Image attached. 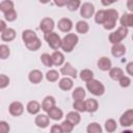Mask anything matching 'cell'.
Masks as SVG:
<instances>
[{"label": "cell", "mask_w": 133, "mask_h": 133, "mask_svg": "<svg viewBox=\"0 0 133 133\" xmlns=\"http://www.w3.org/2000/svg\"><path fill=\"white\" fill-rule=\"evenodd\" d=\"M104 127H105V130H106L108 133H112V132H114V131L116 130L117 124H116V122H115L113 118H108V119L105 122Z\"/></svg>", "instance_id": "obj_30"}, {"label": "cell", "mask_w": 133, "mask_h": 133, "mask_svg": "<svg viewBox=\"0 0 133 133\" xmlns=\"http://www.w3.org/2000/svg\"><path fill=\"white\" fill-rule=\"evenodd\" d=\"M9 81H10V80H9V78H8L7 75H5V74H0V89L7 87L8 84H9Z\"/></svg>", "instance_id": "obj_42"}, {"label": "cell", "mask_w": 133, "mask_h": 133, "mask_svg": "<svg viewBox=\"0 0 133 133\" xmlns=\"http://www.w3.org/2000/svg\"><path fill=\"white\" fill-rule=\"evenodd\" d=\"M26 110H27L28 113H30L32 115H35L41 110V104L37 101H30L26 105Z\"/></svg>", "instance_id": "obj_24"}, {"label": "cell", "mask_w": 133, "mask_h": 133, "mask_svg": "<svg viewBox=\"0 0 133 133\" xmlns=\"http://www.w3.org/2000/svg\"><path fill=\"white\" fill-rule=\"evenodd\" d=\"M81 5L80 0H68L66 2V7L70 11H75L77 10Z\"/></svg>", "instance_id": "obj_37"}, {"label": "cell", "mask_w": 133, "mask_h": 133, "mask_svg": "<svg viewBox=\"0 0 133 133\" xmlns=\"http://www.w3.org/2000/svg\"><path fill=\"white\" fill-rule=\"evenodd\" d=\"M119 23L124 27H132L133 26V15L131 12H125L119 18Z\"/></svg>", "instance_id": "obj_20"}, {"label": "cell", "mask_w": 133, "mask_h": 133, "mask_svg": "<svg viewBox=\"0 0 133 133\" xmlns=\"http://www.w3.org/2000/svg\"><path fill=\"white\" fill-rule=\"evenodd\" d=\"M117 81H118V83H119V85H121L122 87H128V86H130V84H131V79H130V77L125 76V75H123Z\"/></svg>", "instance_id": "obj_43"}, {"label": "cell", "mask_w": 133, "mask_h": 133, "mask_svg": "<svg viewBox=\"0 0 133 133\" xmlns=\"http://www.w3.org/2000/svg\"><path fill=\"white\" fill-rule=\"evenodd\" d=\"M86 88L94 96H102L105 92V86L103 83L94 78L86 82Z\"/></svg>", "instance_id": "obj_3"}, {"label": "cell", "mask_w": 133, "mask_h": 133, "mask_svg": "<svg viewBox=\"0 0 133 133\" xmlns=\"http://www.w3.org/2000/svg\"><path fill=\"white\" fill-rule=\"evenodd\" d=\"M86 96V91L83 87H76L72 92V98L75 100H83Z\"/></svg>", "instance_id": "obj_28"}, {"label": "cell", "mask_w": 133, "mask_h": 133, "mask_svg": "<svg viewBox=\"0 0 133 133\" xmlns=\"http://www.w3.org/2000/svg\"><path fill=\"white\" fill-rule=\"evenodd\" d=\"M60 74L63 75V76H66V77H71L72 79H76L77 76H78V73H77V70L70 63V62H65L61 69H60Z\"/></svg>", "instance_id": "obj_7"}, {"label": "cell", "mask_w": 133, "mask_h": 133, "mask_svg": "<svg viewBox=\"0 0 133 133\" xmlns=\"http://www.w3.org/2000/svg\"><path fill=\"white\" fill-rule=\"evenodd\" d=\"M34 124L38 127V128H42V129H45L49 126L50 124V118L47 114H36L35 118H34Z\"/></svg>", "instance_id": "obj_12"}, {"label": "cell", "mask_w": 133, "mask_h": 133, "mask_svg": "<svg viewBox=\"0 0 133 133\" xmlns=\"http://www.w3.org/2000/svg\"><path fill=\"white\" fill-rule=\"evenodd\" d=\"M80 15L83 19H89L95 15V5L90 2H85L80 5Z\"/></svg>", "instance_id": "obj_6"}, {"label": "cell", "mask_w": 133, "mask_h": 133, "mask_svg": "<svg viewBox=\"0 0 133 133\" xmlns=\"http://www.w3.org/2000/svg\"><path fill=\"white\" fill-rule=\"evenodd\" d=\"M124 75V71L121 68H111L109 70V77L112 80H118Z\"/></svg>", "instance_id": "obj_29"}, {"label": "cell", "mask_w": 133, "mask_h": 133, "mask_svg": "<svg viewBox=\"0 0 133 133\" xmlns=\"http://www.w3.org/2000/svg\"><path fill=\"white\" fill-rule=\"evenodd\" d=\"M85 103V111L89 112V113H92V112H96L99 108V103L96 99H87L84 101Z\"/></svg>", "instance_id": "obj_22"}, {"label": "cell", "mask_w": 133, "mask_h": 133, "mask_svg": "<svg viewBox=\"0 0 133 133\" xmlns=\"http://www.w3.org/2000/svg\"><path fill=\"white\" fill-rule=\"evenodd\" d=\"M57 27L62 32H70L73 28V22L69 18H61L57 23Z\"/></svg>", "instance_id": "obj_11"}, {"label": "cell", "mask_w": 133, "mask_h": 133, "mask_svg": "<svg viewBox=\"0 0 133 133\" xmlns=\"http://www.w3.org/2000/svg\"><path fill=\"white\" fill-rule=\"evenodd\" d=\"M80 78H81L82 81L87 82V81H89L90 79L94 78V72L89 69H84L80 72Z\"/></svg>", "instance_id": "obj_33"}, {"label": "cell", "mask_w": 133, "mask_h": 133, "mask_svg": "<svg viewBox=\"0 0 133 133\" xmlns=\"http://www.w3.org/2000/svg\"><path fill=\"white\" fill-rule=\"evenodd\" d=\"M14 7H15V4H14V2L11 0H3L0 3V10L3 11V14L8 11V10H10V9H12Z\"/></svg>", "instance_id": "obj_34"}, {"label": "cell", "mask_w": 133, "mask_h": 133, "mask_svg": "<svg viewBox=\"0 0 133 133\" xmlns=\"http://www.w3.org/2000/svg\"><path fill=\"white\" fill-rule=\"evenodd\" d=\"M126 71L130 76H133V62H129L126 66Z\"/></svg>", "instance_id": "obj_47"}, {"label": "cell", "mask_w": 133, "mask_h": 133, "mask_svg": "<svg viewBox=\"0 0 133 133\" xmlns=\"http://www.w3.org/2000/svg\"><path fill=\"white\" fill-rule=\"evenodd\" d=\"M47 113H48L47 115L49 116V118L53 119V121H60L63 117V111L56 105L54 107H52L50 110H48Z\"/></svg>", "instance_id": "obj_13"}, {"label": "cell", "mask_w": 133, "mask_h": 133, "mask_svg": "<svg viewBox=\"0 0 133 133\" xmlns=\"http://www.w3.org/2000/svg\"><path fill=\"white\" fill-rule=\"evenodd\" d=\"M53 1H54L55 5L58 6V7H63V6H65V5H66V2H68V0H53Z\"/></svg>", "instance_id": "obj_46"}, {"label": "cell", "mask_w": 133, "mask_h": 133, "mask_svg": "<svg viewBox=\"0 0 133 133\" xmlns=\"http://www.w3.org/2000/svg\"><path fill=\"white\" fill-rule=\"evenodd\" d=\"M7 26H6V23H5V21H3V20H0V33L6 28Z\"/></svg>", "instance_id": "obj_49"}, {"label": "cell", "mask_w": 133, "mask_h": 133, "mask_svg": "<svg viewBox=\"0 0 133 133\" xmlns=\"http://www.w3.org/2000/svg\"><path fill=\"white\" fill-rule=\"evenodd\" d=\"M10 130L9 124L5 121H0V133H8Z\"/></svg>", "instance_id": "obj_44"}, {"label": "cell", "mask_w": 133, "mask_h": 133, "mask_svg": "<svg viewBox=\"0 0 133 133\" xmlns=\"http://www.w3.org/2000/svg\"><path fill=\"white\" fill-rule=\"evenodd\" d=\"M126 53V47L122 43L117 44H112L111 47V54L114 57H122Z\"/></svg>", "instance_id": "obj_18"}, {"label": "cell", "mask_w": 133, "mask_h": 133, "mask_svg": "<svg viewBox=\"0 0 133 133\" xmlns=\"http://www.w3.org/2000/svg\"><path fill=\"white\" fill-rule=\"evenodd\" d=\"M54 27H55V23H54V20L51 18H44L39 22V29L44 33L53 31Z\"/></svg>", "instance_id": "obj_10"}, {"label": "cell", "mask_w": 133, "mask_h": 133, "mask_svg": "<svg viewBox=\"0 0 133 133\" xmlns=\"http://www.w3.org/2000/svg\"><path fill=\"white\" fill-rule=\"evenodd\" d=\"M117 19H118V11L116 9L113 8L106 9V18L102 25L106 30H111L115 27Z\"/></svg>", "instance_id": "obj_2"}, {"label": "cell", "mask_w": 133, "mask_h": 133, "mask_svg": "<svg viewBox=\"0 0 133 133\" xmlns=\"http://www.w3.org/2000/svg\"><path fill=\"white\" fill-rule=\"evenodd\" d=\"M129 33V30L127 27H124V26H121L118 27L115 31L111 32L109 34V42L111 44H117V43H121L125 37H127Z\"/></svg>", "instance_id": "obj_4"}, {"label": "cell", "mask_w": 133, "mask_h": 133, "mask_svg": "<svg viewBox=\"0 0 133 133\" xmlns=\"http://www.w3.org/2000/svg\"><path fill=\"white\" fill-rule=\"evenodd\" d=\"M56 105V100H55V98L53 97V96H47V97H45L44 98V100H43V102H42V106H41V108L44 110V111H48V110H50L52 107H54Z\"/></svg>", "instance_id": "obj_17"}, {"label": "cell", "mask_w": 133, "mask_h": 133, "mask_svg": "<svg viewBox=\"0 0 133 133\" xmlns=\"http://www.w3.org/2000/svg\"><path fill=\"white\" fill-rule=\"evenodd\" d=\"M118 0H101V3L104 5V6H109L111 4H113L114 2H117Z\"/></svg>", "instance_id": "obj_48"}, {"label": "cell", "mask_w": 133, "mask_h": 133, "mask_svg": "<svg viewBox=\"0 0 133 133\" xmlns=\"http://www.w3.org/2000/svg\"><path fill=\"white\" fill-rule=\"evenodd\" d=\"M58 86H59V88L62 89V90H65V91L71 90V89L73 88V86H74L73 79H72L71 77H66V76H64L63 78H61V79L59 80V82H58Z\"/></svg>", "instance_id": "obj_16"}, {"label": "cell", "mask_w": 133, "mask_h": 133, "mask_svg": "<svg viewBox=\"0 0 133 133\" xmlns=\"http://www.w3.org/2000/svg\"><path fill=\"white\" fill-rule=\"evenodd\" d=\"M128 1V9L130 10V11H132L133 10V7H132V0H127Z\"/></svg>", "instance_id": "obj_50"}, {"label": "cell", "mask_w": 133, "mask_h": 133, "mask_svg": "<svg viewBox=\"0 0 133 133\" xmlns=\"http://www.w3.org/2000/svg\"><path fill=\"white\" fill-rule=\"evenodd\" d=\"M60 127H61V130H62V132H64V133H71L73 130H74V125L73 124H71L69 121H66V119H64L61 124H60Z\"/></svg>", "instance_id": "obj_39"}, {"label": "cell", "mask_w": 133, "mask_h": 133, "mask_svg": "<svg viewBox=\"0 0 133 133\" xmlns=\"http://www.w3.org/2000/svg\"><path fill=\"white\" fill-rule=\"evenodd\" d=\"M41 61L42 63L45 65V66H52L53 63H52V58H51V55L48 54V53H44L41 55Z\"/></svg>", "instance_id": "obj_40"}, {"label": "cell", "mask_w": 133, "mask_h": 133, "mask_svg": "<svg viewBox=\"0 0 133 133\" xmlns=\"http://www.w3.org/2000/svg\"><path fill=\"white\" fill-rule=\"evenodd\" d=\"M86 132L87 133H102V127L100 126V124L92 122V123L87 125Z\"/></svg>", "instance_id": "obj_31"}, {"label": "cell", "mask_w": 133, "mask_h": 133, "mask_svg": "<svg viewBox=\"0 0 133 133\" xmlns=\"http://www.w3.org/2000/svg\"><path fill=\"white\" fill-rule=\"evenodd\" d=\"M10 55V49L7 45L5 44H2L0 45V59H6L8 58Z\"/></svg>", "instance_id": "obj_36"}, {"label": "cell", "mask_w": 133, "mask_h": 133, "mask_svg": "<svg viewBox=\"0 0 133 133\" xmlns=\"http://www.w3.org/2000/svg\"><path fill=\"white\" fill-rule=\"evenodd\" d=\"M43 78H44V75H43V73L39 70H32L28 74V80L31 83H33V84L41 83L42 80H43Z\"/></svg>", "instance_id": "obj_14"}, {"label": "cell", "mask_w": 133, "mask_h": 133, "mask_svg": "<svg viewBox=\"0 0 133 133\" xmlns=\"http://www.w3.org/2000/svg\"><path fill=\"white\" fill-rule=\"evenodd\" d=\"M50 131L52 133H62V130H61V127L60 125H53L50 129Z\"/></svg>", "instance_id": "obj_45"}, {"label": "cell", "mask_w": 133, "mask_h": 133, "mask_svg": "<svg viewBox=\"0 0 133 133\" xmlns=\"http://www.w3.org/2000/svg\"><path fill=\"white\" fill-rule=\"evenodd\" d=\"M46 79L49 81V82H56L59 78V73L56 71V70H49L47 73H46Z\"/></svg>", "instance_id": "obj_32"}, {"label": "cell", "mask_w": 133, "mask_h": 133, "mask_svg": "<svg viewBox=\"0 0 133 133\" xmlns=\"http://www.w3.org/2000/svg\"><path fill=\"white\" fill-rule=\"evenodd\" d=\"M105 18H106V10L104 9H100L95 14V22L97 24L102 25L105 21Z\"/></svg>", "instance_id": "obj_35"}, {"label": "cell", "mask_w": 133, "mask_h": 133, "mask_svg": "<svg viewBox=\"0 0 133 133\" xmlns=\"http://www.w3.org/2000/svg\"><path fill=\"white\" fill-rule=\"evenodd\" d=\"M97 65H98V68H99L101 71L106 72V71H109V70L111 69L112 63H111V60H110L108 57L103 56V57H100V58L98 59Z\"/></svg>", "instance_id": "obj_19"}, {"label": "cell", "mask_w": 133, "mask_h": 133, "mask_svg": "<svg viewBox=\"0 0 133 133\" xmlns=\"http://www.w3.org/2000/svg\"><path fill=\"white\" fill-rule=\"evenodd\" d=\"M119 124L123 127H131L133 124V109L126 110L119 117Z\"/></svg>", "instance_id": "obj_8"}, {"label": "cell", "mask_w": 133, "mask_h": 133, "mask_svg": "<svg viewBox=\"0 0 133 133\" xmlns=\"http://www.w3.org/2000/svg\"><path fill=\"white\" fill-rule=\"evenodd\" d=\"M17 17H18V14H17V11L15 10V8H12V9H10V10L4 12V18H5V20H6L7 22H14V21L17 19Z\"/></svg>", "instance_id": "obj_41"}, {"label": "cell", "mask_w": 133, "mask_h": 133, "mask_svg": "<svg viewBox=\"0 0 133 133\" xmlns=\"http://www.w3.org/2000/svg\"><path fill=\"white\" fill-rule=\"evenodd\" d=\"M78 35L75 33H68L66 35L63 36V38H61V45L60 48L64 51V52H72L73 49L75 48V46L78 44Z\"/></svg>", "instance_id": "obj_1"}, {"label": "cell", "mask_w": 133, "mask_h": 133, "mask_svg": "<svg viewBox=\"0 0 133 133\" xmlns=\"http://www.w3.org/2000/svg\"><path fill=\"white\" fill-rule=\"evenodd\" d=\"M8 111L12 116H20L24 112V106L19 101H14L8 106Z\"/></svg>", "instance_id": "obj_9"}, {"label": "cell", "mask_w": 133, "mask_h": 133, "mask_svg": "<svg viewBox=\"0 0 133 133\" xmlns=\"http://www.w3.org/2000/svg\"><path fill=\"white\" fill-rule=\"evenodd\" d=\"M41 3H43V4H47V3H49L51 0H38Z\"/></svg>", "instance_id": "obj_51"}, {"label": "cell", "mask_w": 133, "mask_h": 133, "mask_svg": "<svg viewBox=\"0 0 133 133\" xmlns=\"http://www.w3.org/2000/svg\"><path fill=\"white\" fill-rule=\"evenodd\" d=\"M76 31L78 32V33H81V34H85V33H87L88 32V30H89V25H88V23L87 22H85V21H83V20H80V21H78L77 23H76Z\"/></svg>", "instance_id": "obj_25"}, {"label": "cell", "mask_w": 133, "mask_h": 133, "mask_svg": "<svg viewBox=\"0 0 133 133\" xmlns=\"http://www.w3.org/2000/svg\"><path fill=\"white\" fill-rule=\"evenodd\" d=\"M73 108L78 112H85V103L83 100H75L73 103Z\"/></svg>", "instance_id": "obj_38"}, {"label": "cell", "mask_w": 133, "mask_h": 133, "mask_svg": "<svg viewBox=\"0 0 133 133\" xmlns=\"http://www.w3.org/2000/svg\"><path fill=\"white\" fill-rule=\"evenodd\" d=\"M45 39L48 43L49 47L53 50H58L61 45V37L58 35V33L51 31L45 33Z\"/></svg>", "instance_id": "obj_5"}, {"label": "cell", "mask_w": 133, "mask_h": 133, "mask_svg": "<svg viewBox=\"0 0 133 133\" xmlns=\"http://www.w3.org/2000/svg\"><path fill=\"white\" fill-rule=\"evenodd\" d=\"M36 37H37V34L35 33V31H33L31 29H26L22 32V39H23L24 44H26V43H28V42L36 38Z\"/></svg>", "instance_id": "obj_26"}, {"label": "cell", "mask_w": 133, "mask_h": 133, "mask_svg": "<svg viewBox=\"0 0 133 133\" xmlns=\"http://www.w3.org/2000/svg\"><path fill=\"white\" fill-rule=\"evenodd\" d=\"M65 119L69 121L71 124H73L74 126H77L80 121H81V116H80V112L74 110V111H70L66 113V116H65Z\"/></svg>", "instance_id": "obj_23"}, {"label": "cell", "mask_w": 133, "mask_h": 133, "mask_svg": "<svg viewBox=\"0 0 133 133\" xmlns=\"http://www.w3.org/2000/svg\"><path fill=\"white\" fill-rule=\"evenodd\" d=\"M16 30L14 28H9L6 27L2 32H1V39L3 42H11L16 38Z\"/></svg>", "instance_id": "obj_15"}, {"label": "cell", "mask_w": 133, "mask_h": 133, "mask_svg": "<svg viewBox=\"0 0 133 133\" xmlns=\"http://www.w3.org/2000/svg\"><path fill=\"white\" fill-rule=\"evenodd\" d=\"M51 58H52V63L53 65H57V66H60L64 63V55L60 52V51H57L55 50L52 54H51Z\"/></svg>", "instance_id": "obj_21"}, {"label": "cell", "mask_w": 133, "mask_h": 133, "mask_svg": "<svg viewBox=\"0 0 133 133\" xmlns=\"http://www.w3.org/2000/svg\"><path fill=\"white\" fill-rule=\"evenodd\" d=\"M25 46H26V48H27L28 50H30V51H37V50L42 47V42H41V39H39L38 37H36V38H34V39H32V41L26 43Z\"/></svg>", "instance_id": "obj_27"}]
</instances>
